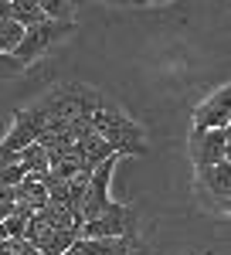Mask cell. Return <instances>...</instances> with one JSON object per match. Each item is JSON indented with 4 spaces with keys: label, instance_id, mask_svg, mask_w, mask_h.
Segmentation results:
<instances>
[{
    "label": "cell",
    "instance_id": "obj_8",
    "mask_svg": "<svg viewBox=\"0 0 231 255\" xmlns=\"http://www.w3.org/2000/svg\"><path fill=\"white\" fill-rule=\"evenodd\" d=\"M78 255H146L139 235H122V238H78L75 242Z\"/></svg>",
    "mask_w": 231,
    "mask_h": 255
},
{
    "label": "cell",
    "instance_id": "obj_17",
    "mask_svg": "<svg viewBox=\"0 0 231 255\" xmlns=\"http://www.w3.org/2000/svg\"><path fill=\"white\" fill-rule=\"evenodd\" d=\"M0 255H7V249H3V242H0Z\"/></svg>",
    "mask_w": 231,
    "mask_h": 255
},
{
    "label": "cell",
    "instance_id": "obj_3",
    "mask_svg": "<svg viewBox=\"0 0 231 255\" xmlns=\"http://www.w3.org/2000/svg\"><path fill=\"white\" fill-rule=\"evenodd\" d=\"M68 31H75V20H41V24H34V27L24 31L20 44L14 48V58H17L20 65H31V61L41 58L55 41L65 38Z\"/></svg>",
    "mask_w": 231,
    "mask_h": 255
},
{
    "label": "cell",
    "instance_id": "obj_16",
    "mask_svg": "<svg viewBox=\"0 0 231 255\" xmlns=\"http://www.w3.org/2000/svg\"><path fill=\"white\" fill-rule=\"evenodd\" d=\"M61 255H78V252H75V245H72V249H68V252H61Z\"/></svg>",
    "mask_w": 231,
    "mask_h": 255
},
{
    "label": "cell",
    "instance_id": "obj_5",
    "mask_svg": "<svg viewBox=\"0 0 231 255\" xmlns=\"http://www.w3.org/2000/svg\"><path fill=\"white\" fill-rule=\"evenodd\" d=\"M119 157H109L102 160L96 170L89 174V184H85V197H82V225H89V221H96L106 208H109V180H113V167Z\"/></svg>",
    "mask_w": 231,
    "mask_h": 255
},
{
    "label": "cell",
    "instance_id": "obj_7",
    "mask_svg": "<svg viewBox=\"0 0 231 255\" xmlns=\"http://www.w3.org/2000/svg\"><path fill=\"white\" fill-rule=\"evenodd\" d=\"M231 123V85H221L211 99H204L194 109V133L204 129H228Z\"/></svg>",
    "mask_w": 231,
    "mask_h": 255
},
{
    "label": "cell",
    "instance_id": "obj_14",
    "mask_svg": "<svg viewBox=\"0 0 231 255\" xmlns=\"http://www.w3.org/2000/svg\"><path fill=\"white\" fill-rule=\"evenodd\" d=\"M14 201H17L14 187H0V221L7 215H14Z\"/></svg>",
    "mask_w": 231,
    "mask_h": 255
},
{
    "label": "cell",
    "instance_id": "obj_10",
    "mask_svg": "<svg viewBox=\"0 0 231 255\" xmlns=\"http://www.w3.org/2000/svg\"><path fill=\"white\" fill-rule=\"evenodd\" d=\"M7 20H14L17 27H34V24H41L44 20V14H41V3H34V0H7Z\"/></svg>",
    "mask_w": 231,
    "mask_h": 255
},
{
    "label": "cell",
    "instance_id": "obj_6",
    "mask_svg": "<svg viewBox=\"0 0 231 255\" xmlns=\"http://www.w3.org/2000/svg\"><path fill=\"white\" fill-rule=\"evenodd\" d=\"M231 150V126L228 129H204V133H191V160L197 170L214 167L221 160H228Z\"/></svg>",
    "mask_w": 231,
    "mask_h": 255
},
{
    "label": "cell",
    "instance_id": "obj_12",
    "mask_svg": "<svg viewBox=\"0 0 231 255\" xmlns=\"http://www.w3.org/2000/svg\"><path fill=\"white\" fill-rule=\"evenodd\" d=\"M20 38H24V27H17L14 20H0V55H14Z\"/></svg>",
    "mask_w": 231,
    "mask_h": 255
},
{
    "label": "cell",
    "instance_id": "obj_11",
    "mask_svg": "<svg viewBox=\"0 0 231 255\" xmlns=\"http://www.w3.org/2000/svg\"><path fill=\"white\" fill-rule=\"evenodd\" d=\"M17 163L24 167V174H44L48 170V153L41 150L38 143H31V146H24L17 153Z\"/></svg>",
    "mask_w": 231,
    "mask_h": 255
},
{
    "label": "cell",
    "instance_id": "obj_1",
    "mask_svg": "<svg viewBox=\"0 0 231 255\" xmlns=\"http://www.w3.org/2000/svg\"><path fill=\"white\" fill-rule=\"evenodd\" d=\"M102 106H106V96L96 92L92 85H85V82H65V85H58L51 92H44L31 109L44 119V129H58V126L75 123V119H89Z\"/></svg>",
    "mask_w": 231,
    "mask_h": 255
},
{
    "label": "cell",
    "instance_id": "obj_15",
    "mask_svg": "<svg viewBox=\"0 0 231 255\" xmlns=\"http://www.w3.org/2000/svg\"><path fill=\"white\" fill-rule=\"evenodd\" d=\"M0 20H7V0H0Z\"/></svg>",
    "mask_w": 231,
    "mask_h": 255
},
{
    "label": "cell",
    "instance_id": "obj_4",
    "mask_svg": "<svg viewBox=\"0 0 231 255\" xmlns=\"http://www.w3.org/2000/svg\"><path fill=\"white\" fill-rule=\"evenodd\" d=\"M122 235H136V211L129 204H119V201H109V208L82 225V238H122Z\"/></svg>",
    "mask_w": 231,
    "mask_h": 255
},
{
    "label": "cell",
    "instance_id": "obj_13",
    "mask_svg": "<svg viewBox=\"0 0 231 255\" xmlns=\"http://www.w3.org/2000/svg\"><path fill=\"white\" fill-rule=\"evenodd\" d=\"M27 65H20L14 55H0V82H7V79H14V75H20Z\"/></svg>",
    "mask_w": 231,
    "mask_h": 255
},
{
    "label": "cell",
    "instance_id": "obj_9",
    "mask_svg": "<svg viewBox=\"0 0 231 255\" xmlns=\"http://www.w3.org/2000/svg\"><path fill=\"white\" fill-rule=\"evenodd\" d=\"M201 174V184L208 187V194H214L218 201V208H231V163L228 160H221V163H214V167H204V170H197Z\"/></svg>",
    "mask_w": 231,
    "mask_h": 255
},
{
    "label": "cell",
    "instance_id": "obj_2",
    "mask_svg": "<svg viewBox=\"0 0 231 255\" xmlns=\"http://www.w3.org/2000/svg\"><path fill=\"white\" fill-rule=\"evenodd\" d=\"M89 126H92V133H96L99 139H106V143L113 146L116 157H126V153H129V157H143V153H146L143 129H139L126 113H119L116 106H109V102L89 116Z\"/></svg>",
    "mask_w": 231,
    "mask_h": 255
}]
</instances>
